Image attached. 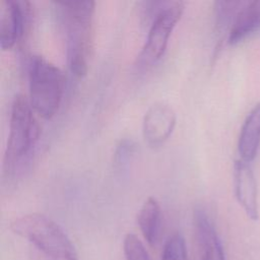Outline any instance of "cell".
I'll return each mask as SVG.
<instances>
[{
  "label": "cell",
  "mask_w": 260,
  "mask_h": 260,
  "mask_svg": "<svg viewBox=\"0 0 260 260\" xmlns=\"http://www.w3.org/2000/svg\"><path fill=\"white\" fill-rule=\"evenodd\" d=\"M65 31L67 61L71 72L82 77L86 74L93 47V15L95 2L57 1Z\"/></svg>",
  "instance_id": "6da1fadb"
},
{
  "label": "cell",
  "mask_w": 260,
  "mask_h": 260,
  "mask_svg": "<svg viewBox=\"0 0 260 260\" xmlns=\"http://www.w3.org/2000/svg\"><path fill=\"white\" fill-rule=\"evenodd\" d=\"M10 229L45 255L62 260H78L76 249L65 231L45 214L21 215L11 222Z\"/></svg>",
  "instance_id": "7a4b0ae2"
},
{
  "label": "cell",
  "mask_w": 260,
  "mask_h": 260,
  "mask_svg": "<svg viewBox=\"0 0 260 260\" xmlns=\"http://www.w3.org/2000/svg\"><path fill=\"white\" fill-rule=\"evenodd\" d=\"M65 86L64 72L42 56H32L28 65L29 104L44 119H51L59 109Z\"/></svg>",
  "instance_id": "3957f363"
},
{
  "label": "cell",
  "mask_w": 260,
  "mask_h": 260,
  "mask_svg": "<svg viewBox=\"0 0 260 260\" xmlns=\"http://www.w3.org/2000/svg\"><path fill=\"white\" fill-rule=\"evenodd\" d=\"M34 112L23 94L15 95L10 109L9 133L4 152V170L7 173L13 172L30 153L39 139L40 126Z\"/></svg>",
  "instance_id": "277c9868"
},
{
  "label": "cell",
  "mask_w": 260,
  "mask_h": 260,
  "mask_svg": "<svg viewBox=\"0 0 260 260\" xmlns=\"http://www.w3.org/2000/svg\"><path fill=\"white\" fill-rule=\"evenodd\" d=\"M184 6L182 1L166 2L155 13L146 42L137 58V64L140 68H147L162 57L172 31L182 16Z\"/></svg>",
  "instance_id": "5b68a950"
},
{
  "label": "cell",
  "mask_w": 260,
  "mask_h": 260,
  "mask_svg": "<svg viewBox=\"0 0 260 260\" xmlns=\"http://www.w3.org/2000/svg\"><path fill=\"white\" fill-rule=\"evenodd\" d=\"M29 19V2L2 0L0 3V46L11 49L23 36Z\"/></svg>",
  "instance_id": "8992f818"
},
{
  "label": "cell",
  "mask_w": 260,
  "mask_h": 260,
  "mask_svg": "<svg viewBox=\"0 0 260 260\" xmlns=\"http://www.w3.org/2000/svg\"><path fill=\"white\" fill-rule=\"evenodd\" d=\"M177 115L172 106L158 102L151 105L145 112L142 121V133L150 146L164 144L174 131Z\"/></svg>",
  "instance_id": "52a82bcc"
},
{
  "label": "cell",
  "mask_w": 260,
  "mask_h": 260,
  "mask_svg": "<svg viewBox=\"0 0 260 260\" xmlns=\"http://www.w3.org/2000/svg\"><path fill=\"white\" fill-rule=\"evenodd\" d=\"M193 226L199 260H226L218 234L204 209L194 210Z\"/></svg>",
  "instance_id": "ba28073f"
},
{
  "label": "cell",
  "mask_w": 260,
  "mask_h": 260,
  "mask_svg": "<svg viewBox=\"0 0 260 260\" xmlns=\"http://www.w3.org/2000/svg\"><path fill=\"white\" fill-rule=\"evenodd\" d=\"M234 186L238 202L252 220L259 217L257 185L250 162L238 159L234 165Z\"/></svg>",
  "instance_id": "9c48e42d"
},
{
  "label": "cell",
  "mask_w": 260,
  "mask_h": 260,
  "mask_svg": "<svg viewBox=\"0 0 260 260\" xmlns=\"http://www.w3.org/2000/svg\"><path fill=\"white\" fill-rule=\"evenodd\" d=\"M260 30V0L245 1L229 32L228 42L236 45Z\"/></svg>",
  "instance_id": "30bf717a"
},
{
  "label": "cell",
  "mask_w": 260,
  "mask_h": 260,
  "mask_svg": "<svg viewBox=\"0 0 260 260\" xmlns=\"http://www.w3.org/2000/svg\"><path fill=\"white\" fill-rule=\"evenodd\" d=\"M260 145V104H257L246 117L238 141V150L241 159L252 161Z\"/></svg>",
  "instance_id": "8fae6325"
},
{
  "label": "cell",
  "mask_w": 260,
  "mask_h": 260,
  "mask_svg": "<svg viewBox=\"0 0 260 260\" xmlns=\"http://www.w3.org/2000/svg\"><path fill=\"white\" fill-rule=\"evenodd\" d=\"M137 223L143 238L150 246H155L161 226V209L154 197H148L137 214Z\"/></svg>",
  "instance_id": "7c38bea8"
},
{
  "label": "cell",
  "mask_w": 260,
  "mask_h": 260,
  "mask_svg": "<svg viewBox=\"0 0 260 260\" xmlns=\"http://www.w3.org/2000/svg\"><path fill=\"white\" fill-rule=\"evenodd\" d=\"M245 1H216L215 18L219 29L231 28L237 14L243 7Z\"/></svg>",
  "instance_id": "4fadbf2b"
},
{
  "label": "cell",
  "mask_w": 260,
  "mask_h": 260,
  "mask_svg": "<svg viewBox=\"0 0 260 260\" xmlns=\"http://www.w3.org/2000/svg\"><path fill=\"white\" fill-rule=\"evenodd\" d=\"M160 260H189L185 239L181 233L176 232L168 238Z\"/></svg>",
  "instance_id": "5bb4252c"
},
{
  "label": "cell",
  "mask_w": 260,
  "mask_h": 260,
  "mask_svg": "<svg viewBox=\"0 0 260 260\" xmlns=\"http://www.w3.org/2000/svg\"><path fill=\"white\" fill-rule=\"evenodd\" d=\"M123 250L125 260H151L143 243L136 235L132 233L125 236Z\"/></svg>",
  "instance_id": "9a60e30c"
},
{
  "label": "cell",
  "mask_w": 260,
  "mask_h": 260,
  "mask_svg": "<svg viewBox=\"0 0 260 260\" xmlns=\"http://www.w3.org/2000/svg\"><path fill=\"white\" fill-rule=\"evenodd\" d=\"M136 151V144L134 141L129 139H124L119 142L115 151V164L120 169H124L128 166L129 161L133 157Z\"/></svg>",
  "instance_id": "2e32d148"
},
{
  "label": "cell",
  "mask_w": 260,
  "mask_h": 260,
  "mask_svg": "<svg viewBox=\"0 0 260 260\" xmlns=\"http://www.w3.org/2000/svg\"><path fill=\"white\" fill-rule=\"evenodd\" d=\"M29 258L30 260H62V259H57V258H53L48 255H45L36 249H32L31 252H29Z\"/></svg>",
  "instance_id": "e0dca14e"
}]
</instances>
